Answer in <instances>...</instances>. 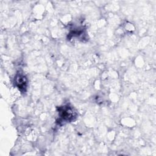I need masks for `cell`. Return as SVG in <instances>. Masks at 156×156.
Wrapping results in <instances>:
<instances>
[{
	"mask_svg": "<svg viewBox=\"0 0 156 156\" xmlns=\"http://www.w3.org/2000/svg\"><path fill=\"white\" fill-rule=\"evenodd\" d=\"M16 83L17 84L19 89H25L26 88V77L22 75H18L16 77Z\"/></svg>",
	"mask_w": 156,
	"mask_h": 156,
	"instance_id": "obj_1",
	"label": "cell"
}]
</instances>
